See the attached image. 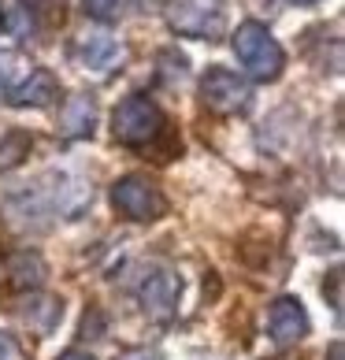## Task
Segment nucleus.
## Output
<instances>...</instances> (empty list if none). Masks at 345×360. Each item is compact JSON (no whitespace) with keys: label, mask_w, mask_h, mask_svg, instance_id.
Masks as SVG:
<instances>
[{"label":"nucleus","mask_w":345,"mask_h":360,"mask_svg":"<svg viewBox=\"0 0 345 360\" xmlns=\"http://www.w3.org/2000/svg\"><path fill=\"white\" fill-rule=\"evenodd\" d=\"M230 45L237 63H242V75H249L253 82H275L286 68V52L263 22H242L234 30Z\"/></svg>","instance_id":"f257e3e1"},{"label":"nucleus","mask_w":345,"mask_h":360,"mask_svg":"<svg viewBox=\"0 0 345 360\" xmlns=\"http://www.w3.org/2000/svg\"><path fill=\"white\" fill-rule=\"evenodd\" d=\"M164 130H167V119L160 112V104L152 97H145V93H130L112 112V134H115V141L130 145V149L156 145L164 138Z\"/></svg>","instance_id":"f03ea898"},{"label":"nucleus","mask_w":345,"mask_h":360,"mask_svg":"<svg viewBox=\"0 0 345 360\" xmlns=\"http://www.w3.org/2000/svg\"><path fill=\"white\" fill-rule=\"evenodd\" d=\"M171 30L182 37H197V41H216L227 26L219 0H171L167 8Z\"/></svg>","instance_id":"7ed1b4c3"},{"label":"nucleus","mask_w":345,"mask_h":360,"mask_svg":"<svg viewBox=\"0 0 345 360\" xmlns=\"http://www.w3.org/2000/svg\"><path fill=\"white\" fill-rule=\"evenodd\" d=\"M112 205L119 208V216L134 219V223H149L160 219L167 212V197L160 193V186L145 175H126L112 186Z\"/></svg>","instance_id":"20e7f679"},{"label":"nucleus","mask_w":345,"mask_h":360,"mask_svg":"<svg viewBox=\"0 0 345 360\" xmlns=\"http://www.w3.org/2000/svg\"><path fill=\"white\" fill-rule=\"evenodd\" d=\"M201 101L219 115H234V112L249 108L253 89H249V82L242 75H234L227 68H208V75L201 78Z\"/></svg>","instance_id":"39448f33"},{"label":"nucleus","mask_w":345,"mask_h":360,"mask_svg":"<svg viewBox=\"0 0 345 360\" xmlns=\"http://www.w3.org/2000/svg\"><path fill=\"white\" fill-rule=\"evenodd\" d=\"M268 335L275 345H297L308 335V316L297 297H278L268 312Z\"/></svg>","instance_id":"423d86ee"},{"label":"nucleus","mask_w":345,"mask_h":360,"mask_svg":"<svg viewBox=\"0 0 345 360\" xmlns=\"http://www.w3.org/2000/svg\"><path fill=\"white\" fill-rule=\"evenodd\" d=\"M138 297H141V309L152 319H171L178 304V278L171 271H149L138 286Z\"/></svg>","instance_id":"0eeeda50"},{"label":"nucleus","mask_w":345,"mask_h":360,"mask_svg":"<svg viewBox=\"0 0 345 360\" xmlns=\"http://www.w3.org/2000/svg\"><path fill=\"white\" fill-rule=\"evenodd\" d=\"M74 56H78V63H82L86 71L104 75V71H112L115 63H123L126 49L119 45L115 37H108V34H86V37H78Z\"/></svg>","instance_id":"6e6552de"},{"label":"nucleus","mask_w":345,"mask_h":360,"mask_svg":"<svg viewBox=\"0 0 345 360\" xmlns=\"http://www.w3.org/2000/svg\"><path fill=\"white\" fill-rule=\"evenodd\" d=\"M56 97H60V86L45 68H34L22 82H15L8 89V101L15 104V108H45V104H52Z\"/></svg>","instance_id":"1a4fd4ad"},{"label":"nucleus","mask_w":345,"mask_h":360,"mask_svg":"<svg viewBox=\"0 0 345 360\" xmlns=\"http://www.w3.org/2000/svg\"><path fill=\"white\" fill-rule=\"evenodd\" d=\"M93 119H97V112H93V101L89 97H71L67 104H63V112H60V134L63 138H86L93 134Z\"/></svg>","instance_id":"9d476101"},{"label":"nucleus","mask_w":345,"mask_h":360,"mask_svg":"<svg viewBox=\"0 0 345 360\" xmlns=\"http://www.w3.org/2000/svg\"><path fill=\"white\" fill-rule=\"evenodd\" d=\"M8 275H11V286L15 290H37L45 283V264L37 252H15L8 264Z\"/></svg>","instance_id":"9b49d317"},{"label":"nucleus","mask_w":345,"mask_h":360,"mask_svg":"<svg viewBox=\"0 0 345 360\" xmlns=\"http://www.w3.org/2000/svg\"><path fill=\"white\" fill-rule=\"evenodd\" d=\"M60 316H63V304L52 301V297H34V301H26V309H22V319L37 330V335H48V330L60 323Z\"/></svg>","instance_id":"f8f14e48"},{"label":"nucleus","mask_w":345,"mask_h":360,"mask_svg":"<svg viewBox=\"0 0 345 360\" xmlns=\"http://www.w3.org/2000/svg\"><path fill=\"white\" fill-rule=\"evenodd\" d=\"M0 26L11 34V37H19V41H26V37L34 34V11L26 0H8L4 11H0Z\"/></svg>","instance_id":"ddd939ff"},{"label":"nucleus","mask_w":345,"mask_h":360,"mask_svg":"<svg viewBox=\"0 0 345 360\" xmlns=\"http://www.w3.org/2000/svg\"><path fill=\"white\" fill-rule=\"evenodd\" d=\"M30 149V138L19 134V130H11V134L0 141V167H11V164H19L22 153Z\"/></svg>","instance_id":"4468645a"},{"label":"nucleus","mask_w":345,"mask_h":360,"mask_svg":"<svg viewBox=\"0 0 345 360\" xmlns=\"http://www.w3.org/2000/svg\"><path fill=\"white\" fill-rule=\"evenodd\" d=\"M82 4H86V15L100 19V22H112L119 11V0H82Z\"/></svg>","instance_id":"2eb2a0df"},{"label":"nucleus","mask_w":345,"mask_h":360,"mask_svg":"<svg viewBox=\"0 0 345 360\" xmlns=\"http://www.w3.org/2000/svg\"><path fill=\"white\" fill-rule=\"evenodd\" d=\"M0 360H22L19 342L11 338V335H4V330H0Z\"/></svg>","instance_id":"dca6fc26"},{"label":"nucleus","mask_w":345,"mask_h":360,"mask_svg":"<svg viewBox=\"0 0 345 360\" xmlns=\"http://www.w3.org/2000/svg\"><path fill=\"white\" fill-rule=\"evenodd\" d=\"M123 360H160V353H152V349H134V353H126Z\"/></svg>","instance_id":"f3484780"},{"label":"nucleus","mask_w":345,"mask_h":360,"mask_svg":"<svg viewBox=\"0 0 345 360\" xmlns=\"http://www.w3.org/2000/svg\"><path fill=\"white\" fill-rule=\"evenodd\" d=\"M60 360H93V356H89V353H63Z\"/></svg>","instance_id":"a211bd4d"},{"label":"nucleus","mask_w":345,"mask_h":360,"mask_svg":"<svg viewBox=\"0 0 345 360\" xmlns=\"http://www.w3.org/2000/svg\"><path fill=\"white\" fill-rule=\"evenodd\" d=\"M330 360H341V342H334V345H330Z\"/></svg>","instance_id":"6ab92c4d"},{"label":"nucleus","mask_w":345,"mask_h":360,"mask_svg":"<svg viewBox=\"0 0 345 360\" xmlns=\"http://www.w3.org/2000/svg\"><path fill=\"white\" fill-rule=\"evenodd\" d=\"M294 4H312V0H294Z\"/></svg>","instance_id":"aec40b11"}]
</instances>
